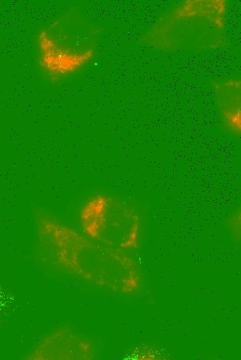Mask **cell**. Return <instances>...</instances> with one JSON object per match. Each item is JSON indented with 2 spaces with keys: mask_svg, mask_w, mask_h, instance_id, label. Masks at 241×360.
I'll return each mask as SVG.
<instances>
[{
  "mask_svg": "<svg viewBox=\"0 0 241 360\" xmlns=\"http://www.w3.org/2000/svg\"><path fill=\"white\" fill-rule=\"evenodd\" d=\"M36 228L42 256L51 265L116 293L140 289L139 267L125 251L96 242L44 213L37 214Z\"/></svg>",
  "mask_w": 241,
  "mask_h": 360,
  "instance_id": "obj_1",
  "label": "cell"
},
{
  "mask_svg": "<svg viewBox=\"0 0 241 360\" xmlns=\"http://www.w3.org/2000/svg\"><path fill=\"white\" fill-rule=\"evenodd\" d=\"M225 0H186L167 11L141 38L162 51L213 50L225 39Z\"/></svg>",
  "mask_w": 241,
  "mask_h": 360,
  "instance_id": "obj_2",
  "label": "cell"
},
{
  "mask_svg": "<svg viewBox=\"0 0 241 360\" xmlns=\"http://www.w3.org/2000/svg\"><path fill=\"white\" fill-rule=\"evenodd\" d=\"M98 34L78 8H71L38 33L40 69L54 80L77 72L93 57Z\"/></svg>",
  "mask_w": 241,
  "mask_h": 360,
  "instance_id": "obj_3",
  "label": "cell"
},
{
  "mask_svg": "<svg viewBox=\"0 0 241 360\" xmlns=\"http://www.w3.org/2000/svg\"><path fill=\"white\" fill-rule=\"evenodd\" d=\"M79 220L83 234L102 245L123 251L139 246V214L116 197L102 194L90 197L80 210Z\"/></svg>",
  "mask_w": 241,
  "mask_h": 360,
  "instance_id": "obj_4",
  "label": "cell"
},
{
  "mask_svg": "<svg viewBox=\"0 0 241 360\" xmlns=\"http://www.w3.org/2000/svg\"><path fill=\"white\" fill-rule=\"evenodd\" d=\"M93 343L70 327L62 326L44 336L27 356L30 360H91Z\"/></svg>",
  "mask_w": 241,
  "mask_h": 360,
  "instance_id": "obj_5",
  "label": "cell"
},
{
  "mask_svg": "<svg viewBox=\"0 0 241 360\" xmlns=\"http://www.w3.org/2000/svg\"><path fill=\"white\" fill-rule=\"evenodd\" d=\"M241 84L231 79L214 84L216 102L227 127L236 134L241 130Z\"/></svg>",
  "mask_w": 241,
  "mask_h": 360,
  "instance_id": "obj_6",
  "label": "cell"
}]
</instances>
